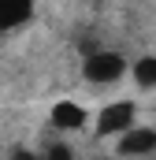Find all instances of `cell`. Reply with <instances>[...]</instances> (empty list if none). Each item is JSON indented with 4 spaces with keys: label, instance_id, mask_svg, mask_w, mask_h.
I'll list each match as a JSON object with an SVG mask.
<instances>
[{
    "label": "cell",
    "instance_id": "6da1fadb",
    "mask_svg": "<svg viewBox=\"0 0 156 160\" xmlns=\"http://www.w3.org/2000/svg\"><path fill=\"white\" fill-rule=\"evenodd\" d=\"M82 75L85 82H93V86H108V82H119L126 75V60L119 56V52H89L85 56V63H82Z\"/></svg>",
    "mask_w": 156,
    "mask_h": 160
},
{
    "label": "cell",
    "instance_id": "7a4b0ae2",
    "mask_svg": "<svg viewBox=\"0 0 156 160\" xmlns=\"http://www.w3.org/2000/svg\"><path fill=\"white\" fill-rule=\"evenodd\" d=\"M138 119V104L134 101H108L97 116V134H123L126 127Z\"/></svg>",
    "mask_w": 156,
    "mask_h": 160
},
{
    "label": "cell",
    "instance_id": "3957f363",
    "mask_svg": "<svg viewBox=\"0 0 156 160\" xmlns=\"http://www.w3.org/2000/svg\"><path fill=\"white\" fill-rule=\"evenodd\" d=\"M48 123H52V130H63V134L82 130L85 127V108L78 101H56L52 112H48Z\"/></svg>",
    "mask_w": 156,
    "mask_h": 160
},
{
    "label": "cell",
    "instance_id": "277c9868",
    "mask_svg": "<svg viewBox=\"0 0 156 160\" xmlns=\"http://www.w3.org/2000/svg\"><path fill=\"white\" fill-rule=\"evenodd\" d=\"M119 153H126V157L156 153V130L153 127H126V130L119 134Z\"/></svg>",
    "mask_w": 156,
    "mask_h": 160
},
{
    "label": "cell",
    "instance_id": "5b68a950",
    "mask_svg": "<svg viewBox=\"0 0 156 160\" xmlns=\"http://www.w3.org/2000/svg\"><path fill=\"white\" fill-rule=\"evenodd\" d=\"M34 19V0H0V30H15Z\"/></svg>",
    "mask_w": 156,
    "mask_h": 160
},
{
    "label": "cell",
    "instance_id": "8992f818",
    "mask_svg": "<svg viewBox=\"0 0 156 160\" xmlns=\"http://www.w3.org/2000/svg\"><path fill=\"white\" fill-rule=\"evenodd\" d=\"M130 75L138 78L141 89H153V86H156V56H138L134 67H130Z\"/></svg>",
    "mask_w": 156,
    "mask_h": 160
}]
</instances>
